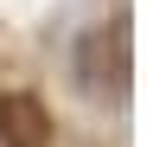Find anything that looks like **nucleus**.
<instances>
[{"mask_svg":"<svg viewBox=\"0 0 147 147\" xmlns=\"http://www.w3.org/2000/svg\"><path fill=\"white\" fill-rule=\"evenodd\" d=\"M77 83L90 96H109V102L128 96V19H115L102 32H83V45H77Z\"/></svg>","mask_w":147,"mask_h":147,"instance_id":"obj_1","label":"nucleus"},{"mask_svg":"<svg viewBox=\"0 0 147 147\" xmlns=\"http://www.w3.org/2000/svg\"><path fill=\"white\" fill-rule=\"evenodd\" d=\"M51 109L32 90H0V147H51Z\"/></svg>","mask_w":147,"mask_h":147,"instance_id":"obj_2","label":"nucleus"}]
</instances>
